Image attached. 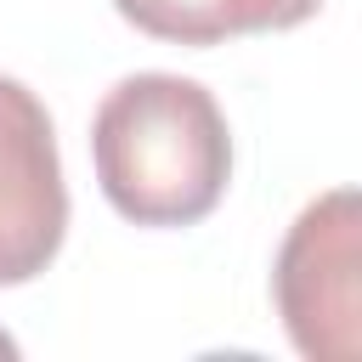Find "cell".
<instances>
[{"mask_svg":"<svg viewBox=\"0 0 362 362\" xmlns=\"http://www.w3.org/2000/svg\"><path fill=\"white\" fill-rule=\"evenodd\" d=\"M102 198L136 226H192L232 181V130L221 102L181 74L119 79L90 119Z\"/></svg>","mask_w":362,"mask_h":362,"instance_id":"cell-1","label":"cell"},{"mask_svg":"<svg viewBox=\"0 0 362 362\" xmlns=\"http://www.w3.org/2000/svg\"><path fill=\"white\" fill-rule=\"evenodd\" d=\"M356 260H362V204L351 187H334L294 215L272 266V300H277L283 334L305 362L362 356Z\"/></svg>","mask_w":362,"mask_h":362,"instance_id":"cell-2","label":"cell"},{"mask_svg":"<svg viewBox=\"0 0 362 362\" xmlns=\"http://www.w3.org/2000/svg\"><path fill=\"white\" fill-rule=\"evenodd\" d=\"M68 232V187L45 102L0 74V288L40 277Z\"/></svg>","mask_w":362,"mask_h":362,"instance_id":"cell-3","label":"cell"},{"mask_svg":"<svg viewBox=\"0 0 362 362\" xmlns=\"http://www.w3.org/2000/svg\"><path fill=\"white\" fill-rule=\"evenodd\" d=\"M119 17L170 45H221L238 34H272L317 17L322 0H113Z\"/></svg>","mask_w":362,"mask_h":362,"instance_id":"cell-4","label":"cell"},{"mask_svg":"<svg viewBox=\"0 0 362 362\" xmlns=\"http://www.w3.org/2000/svg\"><path fill=\"white\" fill-rule=\"evenodd\" d=\"M0 356H17V345H11V339H6V334H0Z\"/></svg>","mask_w":362,"mask_h":362,"instance_id":"cell-5","label":"cell"}]
</instances>
